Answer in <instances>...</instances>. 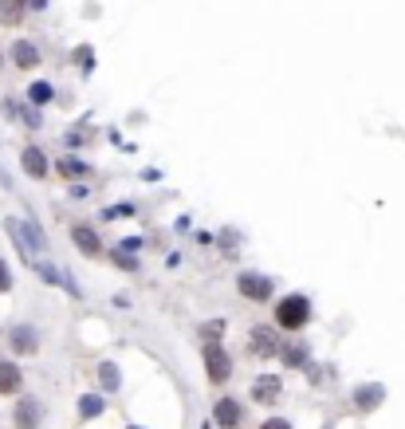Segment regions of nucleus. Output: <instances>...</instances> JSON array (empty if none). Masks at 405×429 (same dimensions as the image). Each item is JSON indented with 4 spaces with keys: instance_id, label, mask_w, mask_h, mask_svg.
Listing matches in <instances>:
<instances>
[{
    "instance_id": "1",
    "label": "nucleus",
    "mask_w": 405,
    "mask_h": 429,
    "mask_svg": "<svg viewBox=\"0 0 405 429\" xmlns=\"http://www.w3.org/2000/svg\"><path fill=\"white\" fill-rule=\"evenodd\" d=\"M272 319H276L279 331H303L307 323L315 319V303H311V296H303V291H287V296L276 300Z\"/></svg>"
},
{
    "instance_id": "2",
    "label": "nucleus",
    "mask_w": 405,
    "mask_h": 429,
    "mask_svg": "<svg viewBox=\"0 0 405 429\" xmlns=\"http://www.w3.org/2000/svg\"><path fill=\"white\" fill-rule=\"evenodd\" d=\"M201 362L213 386H225L232 378V355L225 350V343H201Z\"/></svg>"
},
{
    "instance_id": "3",
    "label": "nucleus",
    "mask_w": 405,
    "mask_h": 429,
    "mask_svg": "<svg viewBox=\"0 0 405 429\" xmlns=\"http://www.w3.org/2000/svg\"><path fill=\"white\" fill-rule=\"evenodd\" d=\"M279 327L276 323H256L248 331V355L252 359H279Z\"/></svg>"
},
{
    "instance_id": "4",
    "label": "nucleus",
    "mask_w": 405,
    "mask_h": 429,
    "mask_svg": "<svg viewBox=\"0 0 405 429\" xmlns=\"http://www.w3.org/2000/svg\"><path fill=\"white\" fill-rule=\"evenodd\" d=\"M237 291L248 303H267L276 296V279L264 276V272H240L237 276Z\"/></svg>"
},
{
    "instance_id": "5",
    "label": "nucleus",
    "mask_w": 405,
    "mask_h": 429,
    "mask_svg": "<svg viewBox=\"0 0 405 429\" xmlns=\"http://www.w3.org/2000/svg\"><path fill=\"white\" fill-rule=\"evenodd\" d=\"M71 244H75V249H79L87 260H99V256H107V244H102L99 229H95V225H87V220H79V225H71Z\"/></svg>"
},
{
    "instance_id": "6",
    "label": "nucleus",
    "mask_w": 405,
    "mask_h": 429,
    "mask_svg": "<svg viewBox=\"0 0 405 429\" xmlns=\"http://www.w3.org/2000/svg\"><path fill=\"white\" fill-rule=\"evenodd\" d=\"M4 343H8L12 355H36L40 350V331L32 327V323H16V327H8Z\"/></svg>"
},
{
    "instance_id": "7",
    "label": "nucleus",
    "mask_w": 405,
    "mask_h": 429,
    "mask_svg": "<svg viewBox=\"0 0 405 429\" xmlns=\"http://www.w3.org/2000/svg\"><path fill=\"white\" fill-rule=\"evenodd\" d=\"M44 418H48V409H44L40 398H20L16 406H12V421H16V429H40Z\"/></svg>"
},
{
    "instance_id": "8",
    "label": "nucleus",
    "mask_w": 405,
    "mask_h": 429,
    "mask_svg": "<svg viewBox=\"0 0 405 429\" xmlns=\"http://www.w3.org/2000/svg\"><path fill=\"white\" fill-rule=\"evenodd\" d=\"M279 394H284L279 374H256V382H252V402L256 406H276Z\"/></svg>"
},
{
    "instance_id": "9",
    "label": "nucleus",
    "mask_w": 405,
    "mask_h": 429,
    "mask_svg": "<svg viewBox=\"0 0 405 429\" xmlns=\"http://www.w3.org/2000/svg\"><path fill=\"white\" fill-rule=\"evenodd\" d=\"M20 170L28 173L32 181H44L51 173V161H48V154H44L40 146H24L20 150Z\"/></svg>"
},
{
    "instance_id": "10",
    "label": "nucleus",
    "mask_w": 405,
    "mask_h": 429,
    "mask_svg": "<svg viewBox=\"0 0 405 429\" xmlns=\"http://www.w3.org/2000/svg\"><path fill=\"white\" fill-rule=\"evenodd\" d=\"M8 60H12V67H20V71H36L44 63V55H40V48L32 40H16L8 48Z\"/></svg>"
},
{
    "instance_id": "11",
    "label": "nucleus",
    "mask_w": 405,
    "mask_h": 429,
    "mask_svg": "<svg viewBox=\"0 0 405 429\" xmlns=\"http://www.w3.org/2000/svg\"><path fill=\"white\" fill-rule=\"evenodd\" d=\"M279 362H284L287 370H303V367H311V343H307V339H291V343H284V347H279Z\"/></svg>"
},
{
    "instance_id": "12",
    "label": "nucleus",
    "mask_w": 405,
    "mask_h": 429,
    "mask_svg": "<svg viewBox=\"0 0 405 429\" xmlns=\"http://www.w3.org/2000/svg\"><path fill=\"white\" fill-rule=\"evenodd\" d=\"M213 421H217L220 429H237L240 421H244V406H240L237 398H217L213 402Z\"/></svg>"
},
{
    "instance_id": "13",
    "label": "nucleus",
    "mask_w": 405,
    "mask_h": 429,
    "mask_svg": "<svg viewBox=\"0 0 405 429\" xmlns=\"http://www.w3.org/2000/svg\"><path fill=\"white\" fill-rule=\"evenodd\" d=\"M382 402H385L382 382H362V386H354V409L358 414H370V409H378Z\"/></svg>"
},
{
    "instance_id": "14",
    "label": "nucleus",
    "mask_w": 405,
    "mask_h": 429,
    "mask_svg": "<svg viewBox=\"0 0 405 429\" xmlns=\"http://www.w3.org/2000/svg\"><path fill=\"white\" fill-rule=\"evenodd\" d=\"M55 173H60L63 181H75V178H91V161L75 158V154H60V161H55Z\"/></svg>"
},
{
    "instance_id": "15",
    "label": "nucleus",
    "mask_w": 405,
    "mask_h": 429,
    "mask_svg": "<svg viewBox=\"0 0 405 429\" xmlns=\"http://www.w3.org/2000/svg\"><path fill=\"white\" fill-rule=\"evenodd\" d=\"M24 386V370L12 359H0V394H16Z\"/></svg>"
},
{
    "instance_id": "16",
    "label": "nucleus",
    "mask_w": 405,
    "mask_h": 429,
    "mask_svg": "<svg viewBox=\"0 0 405 429\" xmlns=\"http://www.w3.org/2000/svg\"><path fill=\"white\" fill-rule=\"evenodd\" d=\"M4 232H8L12 249L20 252V260H24V264H32V260H36V256H32V244H28V240H24V229H20V220H16V217H4Z\"/></svg>"
},
{
    "instance_id": "17",
    "label": "nucleus",
    "mask_w": 405,
    "mask_h": 429,
    "mask_svg": "<svg viewBox=\"0 0 405 429\" xmlns=\"http://www.w3.org/2000/svg\"><path fill=\"white\" fill-rule=\"evenodd\" d=\"M20 229H24V240H28V244H32V249H36V252H40V256H44V252L51 249L48 232H44V225H40V220H36V217L20 220Z\"/></svg>"
},
{
    "instance_id": "18",
    "label": "nucleus",
    "mask_w": 405,
    "mask_h": 429,
    "mask_svg": "<svg viewBox=\"0 0 405 429\" xmlns=\"http://www.w3.org/2000/svg\"><path fill=\"white\" fill-rule=\"evenodd\" d=\"M24 91H28V103H32V107H48V103L55 99V87H51L48 79H36V83H28Z\"/></svg>"
},
{
    "instance_id": "19",
    "label": "nucleus",
    "mask_w": 405,
    "mask_h": 429,
    "mask_svg": "<svg viewBox=\"0 0 405 429\" xmlns=\"http://www.w3.org/2000/svg\"><path fill=\"white\" fill-rule=\"evenodd\" d=\"M28 268L36 272V279H44V284H51V288L63 284V268H55V264H48V260H32Z\"/></svg>"
},
{
    "instance_id": "20",
    "label": "nucleus",
    "mask_w": 405,
    "mask_h": 429,
    "mask_svg": "<svg viewBox=\"0 0 405 429\" xmlns=\"http://www.w3.org/2000/svg\"><path fill=\"white\" fill-rule=\"evenodd\" d=\"M95 378L102 382V390H107V394H114V390L122 386V374H119V367H114V362H99V370H95Z\"/></svg>"
},
{
    "instance_id": "21",
    "label": "nucleus",
    "mask_w": 405,
    "mask_h": 429,
    "mask_svg": "<svg viewBox=\"0 0 405 429\" xmlns=\"http://www.w3.org/2000/svg\"><path fill=\"white\" fill-rule=\"evenodd\" d=\"M110 264L119 272H138V252H126V249H107Z\"/></svg>"
},
{
    "instance_id": "22",
    "label": "nucleus",
    "mask_w": 405,
    "mask_h": 429,
    "mask_svg": "<svg viewBox=\"0 0 405 429\" xmlns=\"http://www.w3.org/2000/svg\"><path fill=\"white\" fill-rule=\"evenodd\" d=\"M126 217H138V205L134 201H119V205H107L99 213V220H126Z\"/></svg>"
},
{
    "instance_id": "23",
    "label": "nucleus",
    "mask_w": 405,
    "mask_h": 429,
    "mask_svg": "<svg viewBox=\"0 0 405 429\" xmlns=\"http://www.w3.org/2000/svg\"><path fill=\"white\" fill-rule=\"evenodd\" d=\"M24 16V0H0V24H8V28H16Z\"/></svg>"
},
{
    "instance_id": "24",
    "label": "nucleus",
    "mask_w": 405,
    "mask_h": 429,
    "mask_svg": "<svg viewBox=\"0 0 405 429\" xmlns=\"http://www.w3.org/2000/svg\"><path fill=\"white\" fill-rule=\"evenodd\" d=\"M102 409H107V398H102V394H83L79 398V418H99Z\"/></svg>"
},
{
    "instance_id": "25",
    "label": "nucleus",
    "mask_w": 405,
    "mask_h": 429,
    "mask_svg": "<svg viewBox=\"0 0 405 429\" xmlns=\"http://www.w3.org/2000/svg\"><path fill=\"white\" fill-rule=\"evenodd\" d=\"M71 60H75V67H79L83 75H91V71H95V48H91V44H79V48L71 51Z\"/></svg>"
},
{
    "instance_id": "26",
    "label": "nucleus",
    "mask_w": 405,
    "mask_h": 429,
    "mask_svg": "<svg viewBox=\"0 0 405 429\" xmlns=\"http://www.w3.org/2000/svg\"><path fill=\"white\" fill-rule=\"evenodd\" d=\"M225 331H228L225 319H208V323H201V327H197V335H201V343H220Z\"/></svg>"
},
{
    "instance_id": "27",
    "label": "nucleus",
    "mask_w": 405,
    "mask_h": 429,
    "mask_svg": "<svg viewBox=\"0 0 405 429\" xmlns=\"http://www.w3.org/2000/svg\"><path fill=\"white\" fill-rule=\"evenodd\" d=\"M12 284H16V279H12V264H8L4 256H0V296H8Z\"/></svg>"
},
{
    "instance_id": "28",
    "label": "nucleus",
    "mask_w": 405,
    "mask_h": 429,
    "mask_svg": "<svg viewBox=\"0 0 405 429\" xmlns=\"http://www.w3.org/2000/svg\"><path fill=\"white\" fill-rule=\"evenodd\" d=\"M142 244H146L142 237H122V240H119V249H126V252H138Z\"/></svg>"
},
{
    "instance_id": "29",
    "label": "nucleus",
    "mask_w": 405,
    "mask_h": 429,
    "mask_svg": "<svg viewBox=\"0 0 405 429\" xmlns=\"http://www.w3.org/2000/svg\"><path fill=\"white\" fill-rule=\"evenodd\" d=\"M260 429H296V425H291V421H287V418H267Z\"/></svg>"
},
{
    "instance_id": "30",
    "label": "nucleus",
    "mask_w": 405,
    "mask_h": 429,
    "mask_svg": "<svg viewBox=\"0 0 405 429\" xmlns=\"http://www.w3.org/2000/svg\"><path fill=\"white\" fill-rule=\"evenodd\" d=\"M67 193H71V197H87V193H91V185H71Z\"/></svg>"
},
{
    "instance_id": "31",
    "label": "nucleus",
    "mask_w": 405,
    "mask_h": 429,
    "mask_svg": "<svg viewBox=\"0 0 405 429\" xmlns=\"http://www.w3.org/2000/svg\"><path fill=\"white\" fill-rule=\"evenodd\" d=\"M28 8H36V12H44V8H48V0H28Z\"/></svg>"
},
{
    "instance_id": "32",
    "label": "nucleus",
    "mask_w": 405,
    "mask_h": 429,
    "mask_svg": "<svg viewBox=\"0 0 405 429\" xmlns=\"http://www.w3.org/2000/svg\"><path fill=\"white\" fill-rule=\"evenodd\" d=\"M0 67H4V51H0Z\"/></svg>"
},
{
    "instance_id": "33",
    "label": "nucleus",
    "mask_w": 405,
    "mask_h": 429,
    "mask_svg": "<svg viewBox=\"0 0 405 429\" xmlns=\"http://www.w3.org/2000/svg\"><path fill=\"white\" fill-rule=\"evenodd\" d=\"M126 429H142V425H126Z\"/></svg>"
},
{
    "instance_id": "34",
    "label": "nucleus",
    "mask_w": 405,
    "mask_h": 429,
    "mask_svg": "<svg viewBox=\"0 0 405 429\" xmlns=\"http://www.w3.org/2000/svg\"><path fill=\"white\" fill-rule=\"evenodd\" d=\"M24 4H28V0H24Z\"/></svg>"
}]
</instances>
